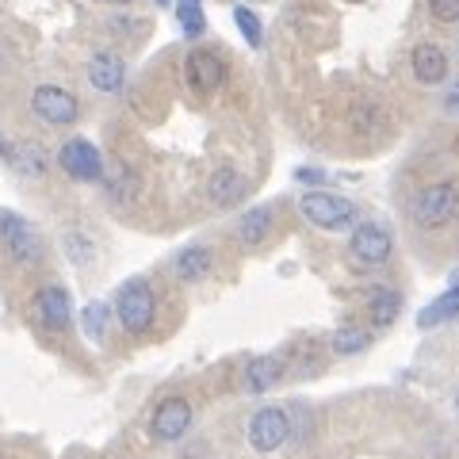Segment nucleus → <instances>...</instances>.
<instances>
[{
  "instance_id": "obj_3",
  "label": "nucleus",
  "mask_w": 459,
  "mask_h": 459,
  "mask_svg": "<svg viewBox=\"0 0 459 459\" xmlns=\"http://www.w3.org/2000/svg\"><path fill=\"white\" fill-rule=\"evenodd\" d=\"M455 207H459V188L452 180L429 184V188L418 192V199H413V219H418V226H425V230H437L444 222H452Z\"/></svg>"
},
{
  "instance_id": "obj_14",
  "label": "nucleus",
  "mask_w": 459,
  "mask_h": 459,
  "mask_svg": "<svg viewBox=\"0 0 459 459\" xmlns=\"http://www.w3.org/2000/svg\"><path fill=\"white\" fill-rule=\"evenodd\" d=\"M123 77H126V65L123 57L115 54H96L89 62V84L96 92H119L123 89Z\"/></svg>"
},
{
  "instance_id": "obj_13",
  "label": "nucleus",
  "mask_w": 459,
  "mask_h": 459,
  "mask_svg": "<svg viewBox=\"0 0 459 459\" xmlns=\"http://www.w3.org/2000/svg\"><path fill=\"white\" fill-rule=\"evenodd\" d=\"M211 268H214V253L207 246H188V249L177 253V261H172V272H177V280H184V283L207 280Z\"/></svg>"
},
{
  "instance_id": "obj_2",
  "label": "nucleus",
  "mask_w": 459,
  "mask_h": 459,
  "mask_svg": "<svg viewBox=\"0 0 459 459\" xmlns=\"http://www.w3.org/2000/svg\"><path fill=\"white\" fill-rule=\"evenodd\" d=\"M291 440V413L283 406H261L249 418V444L253 452H276Z\"/></svg>"
},
{
  "instance_id": "obj_31",
  "label": "nucleus",
  "mask_w": 459,
  "mask_h": 459,
  "mask_svg": "<svg viewBox=\"0 0 459 459\" xmlns=\"http://www.w3.org/2000/svg\"><path fill=\"white\" fill-rule=\"evenodd\" d=\"M157 4H172V0H157Z\"/></svg>"
},
{
  "instance_id": "obj_11",
  "label": "nucleus",
  "mask_w": 459,
  "mask_h": 459,
  "mask_svg": "<svg viewBox=\"0 0 459 459\" xmlns=\"http://www.w3.org/2000/svg\"><path fill=\"white\" fill-rule=\"evenodd\" d=\"M272 226H276V207L272 204H261V207H253L241 214V222H238V241L241 246H264V241L272 238Z\"/></svg>"
},
{
  "instance_id": "obj_19",
  "label": "nucleus",
  "mask_w": 459,
  "mask_h": 459,
  "mask_svg": "<svg viewBox=\"0 0 459 459\" xmlns=\"http://www.w3.org/2000/svg\"><path fill=\"white\" fill-rule=\"evenodd\" d=\"M4 161L16 169V172H23V177H42L47 172V157L39 153V146H12L8 142V150H4Z\"/></svg>"
},
{
  "instance_id": "obj_12",
  "label": "nucleus",
  "mask_w": 459,
  "mask_h": 459,
  "mask_svg": "<svg viewBox=\"0 0 459 459\" xmlns=\"http://www.w3.org/2000/svg\"><path fill=\"white\" fill-rule=\"evenodd\" d=\"M188 77H192L195 89L211 92V89H219V84L226 81V65H222V57L214 50H195L188 57Z\"/></svg>"
},
{
  "instance_id": "obj_28",
  "label": "nucleus",
  "mask_w": 459,
  "mask_h": 459,
  "mask_svg": "<svg viewBox=\"0 0 459 459\" xmlns=\"http://www.w3.org/2000/svg\"><path fill=\"white\" fill-rule=\"evenodd\" d=\"M299 180H303V184H322L325 177H322L318 169H299Z\"/></svg>"
},
{
  "instance_id": "obj_4",
  "label": "nucleus",
  "mask_w": 459,
  "mask_h": 459,
  "mask_svg": "<svg viewBox=\"0 0 459 459\" xmlns=\"http://www.w3.org/2000/svg\"><path fill=\"white\" fill-rule=\"evenodd\" d=\"M299 211H303L307 219H310L314 226H322V230H344V226L356 219V204H352V199L329 195V192H310V195H303Z\"/></svg>"
},
{
  "instance_id": "obj_17",
  "label": "nucleus",
  "mask_w": 459,
  "mask_h": 459,
  "mask_svg": "<svg viewBox=\"0 0 459 459\" xmlns=\"http://www.w3.org/2000/svg\"><path fill=\"white\" fill-rule=\"evenodd\" d=\"M280 379H283V360L280 356H256V360H249V368H246V391L249 394H264Z\"/></svg>"
},
{
  "instance_id": "obj_29",
  "label": "nucleus",
  "mask_w": 459,
  "mask_h": 459,
  "mask_svg": "<svg viewBox=\"0 0 459 459\" xmlns=\"http://www.w3.org/2000/svg\"><path fill=\"white\" fill-rule=\"evenodd\" d=\"M12 219H16V214H12V211H0V234H4V230H8V222Z\"/></svg>"
},
{
  "instance_id": "obj_9",
  "label": "nucleus",
  "mask_w": 459,
  "mask_h": 459,
  "mask_svg": "<svg viewBox=\"0 0 459 459\" xmlns=\"http://www.w3.org/2000/svg\"><path fill=\"white\" fill-rule=\"evenodd\" d=\"M0 238H4V246H8V253H12V261H16V264H35L42 256V241L35 238V230L27 226L20 214L8 222V230Z\"/></svg>"
},
{
  "instance_id": "obj_5",
  "label": "nucleus",
  "mask_w": 459,
  "mask_h": 459,
  "mask_svg": "<svg viewBox=\"0 0 459 459\" xmlns=\"http://www.w3.org/2000/svg\"><path fill=\"white\" fill-rule=\"evenodd\" d=\"M391 230L379 226V222H364V226H356L352 230V238H349V253H352V261L356 264H383L386 256H391Z\"/></svg>"
},
{
  "instance_id": "obj_7",
  "label": "nucleus",
  "mask_w": 459,
  "mask_h": 459,
  "mask_svg": "<svg viewBox=\"0 0 459 459\" xmlns=\"http://www.w3.org/2000/svg\"><path fill=\"white\" fill-rule=\"evenodd\" d=\"M31 111L39 115L42 123H54V126H65L77 119V96L65 92V89H54V84H42V89L31 92Z\"/></svg>"
},
{
  "instance_id": "obj_32",
  "label": "nucleus",
  "mask_w": 459,
  "mask_h": 459,
  "mask_svg": "<svg viewBox=\"0 0 459 459\" xmlns=\"http://www.w3.org/2000/svg\"><path fill=\"white\" fill-rule=\"evenodd\" d=\"M455 406H459V394H455Z\"/></svg>"
},
{
  "instance_id": "obj_10",
  "label": "nucleus",
  "mask_w": 459,
  "mask_h": 459,
  "mask_svg": "<svg viewBox=\"0 0 459 459\" xmlns=\"http://www.w3.org/2000/svg\"><path fill=\"white\" fill-rule=\"evenodd\" d=\"M246 177H241L238 169H214L211 172V180H207V195H211V204L214 207H234L246 199Z\"/></svg>"
},
{
  "instance_id": "obj_6",
  "label": "nucleus",
  "mask_w": 459,
  "mask_h": 459,
  "mask_svg": "<svg viewBox=\"0 0 459 459\" xmlns=\"http://www.w3.org/2000/svg\"><path fill=\"white\" fill-rule=\"evenodd\" d=\"M192 429V402L188 398H165L161 406L153 410V421H150V433H153V440H165V444H172V440H180L184 433Z\"/></svg>"
},
{
  "instance_id": "obj_27",
  "label": "nucleus",
  "mask_w": 459,
  "mask_h": 459,
  "mask_svg": "<svg viewBox=\"0 0 459 459\" xmlns=\"http://www.w3.org/2000/svg\"><path fill=\"white\" fill-rule=\"evenodd\" d=\"M444 111L455 115V119H459V84H455V89H452L448 96H444Z\"/></svg>"
},
{
  "instance_id": "obj_16",
  "label": "nucleus",
  "mask_w": 459,
  "mask_h": 459,
  "mask_svg": "<svg viewBox=\"0 0 459 459\" xmlns=\"http://www.w3.org/2000/svg\"><path fill=\"white\" fill-rule=\"evenodd\" d=\"M413 77H418L421 84H440L444 77H448V54H444L440 47H433V42L418 47L413 50Z\"/></svg>"
},
{
  "instance_id": "obj_26",
  "label": "nucleus",
  "mask_w": 459,
  "mask_h": 459,
  "mask_svg": "<svg viewBox=\"0 0 459 459\" xmlns=\"http://www.w3.org/2000/svg\"><path fill=\"white\" fill-rule=\"evenodd\" d=\"M429 12H433L440 23H452V20H459V0H429Z\"/></svg>"
},
{
  "instance_id": "obj_30",
  "label": "nucleus",
  "mask_w": 459,
  "mask_h": 459,
  "mask_svg": "<svg viewBox=\"0 0 459 459\" xmlns=\"http://www.w3.org/2000/svg\"><path fill=\"white\" fill-rule=\"evenodd\" d=\"M108 4H131V0H108Z\"/></svg>"
},
{
  "instance_id": "obj_25",
  "label": "nucleus",
  "mask_w": 459,
  "mask_h": 459,
  "mask_svg": "<svg viewBox=\"0 0 459 459\" xmlns=\"http://www.w3.org/2000/svg\"><path fill=\"white\" fill-rule=\"evenodd\" d=\"M108 188H111L115 199H131V195H134V177H131L126 169H119V172H115V177L108 180Z\"/></svg>"
},
{
  "instance_id": "obj_1",
  "label": "nucleus",
  "mask_w": 459,
  "mask_h": 459,
  "mask_svg": "<svg viewBox=\"0 0 459 459\" xmlns=\"http://www.w3.org/2000/svg\"><path fill=\"white\" fill-rule=\"evenodd\" d=\"M115 314H119L123 329H131V333H146V329L153 325V314H157V295L150 280H126L119 287V295H115Z\"/></svg>"
},
{
  "instance_id": "obj_23",
  "label": "nucleus",
  "mask_w": 459,
  "mask_h": 459,
  "mask_svg": "<svg viewBox=\"0 0 459 459\" xmlns=\"http://www.w3.org/2000/svg\"><path fill=\"white\" fill-rule=\"evenodd\" d=\"M360 349H368V329L344 325V329H337V333H333V352L337 356H352V352H360Z\"/></svg>"
},
{
  "instance_id": "obj_15",
  "label": "nucleus",
  "mask_w": 459,
  "mask_h": 459,
  "mask_svg": "<svg viewBox=\"0 0 459 459\" xmlns=\"http://www.w3.org/2000/svg\"><path fill=\"white\" fill-rule=\"evenodd\" d=\"M39 314H42V322H47V329L62 333V329H69V314H74L69 295L62 291V287H42L39 291Z\"/></svg>"
},
{
  "instance_id": "obj_24",
  "label": "nucleus",
  "mask_w": 459,
  "mask_h": 459,
  "mask_svg": "<svg viewBox=\"0 0 459 459\" xmlns=\"http://www.w3.org/2000/svg\"><path fill=\"white\" fill-rule=\"evenodd\" d=\"M234 20H238V31L246 35L249 47H261V42H264V31H261V20H256V12H249V8H234Z\"/></svg>"
},
{
  "instance_id": "obj_8",
  "label": "nucleus",
  "mask_w": 459,
  "mask_h": 459,
  "mask_svg": "<svg viewBox=\"0 0 459 459\" xmlns=\"http://www.w3.org/2000/svg\"><path fill=\"white\" fill-rule=\"evenodd\" d=\"M57 161H62V169L69 172L74 180H100L104 177V157H100V150L92 146L89 138H74V142H65L62 153H57Z\"/></svg>"
},
{
  "instance_id": "obj_20",
  "label": "nucleus",
  "mask_w": 459,
  "mask_h": 459,
  "mask_svg": "<svg viewBox=\"0 0 459 459\" xmlns=\"http://www.w3.org/2000/svg\"><path fill=\"white\" fill-rule=\"evenodd\" d=\"M402 314V295L391 291V287H379V291H371V322H376L379 329L394 325Z\"/></svg>"
},
{
  "instance_id": "obj_22",
  "label": "nucleus",
  "mask_w": 459,
  "mask_h": 459,
  "mask_svg": "<svg viewBox=\"0 0 459 459\" xmlns=\"http://www.w3.org/2000/svg\"><path fill=\"white\" fill-rule=\"evenodd\" d=\"M81 329H84V337L89 341H104L108 333V307L104 303H89L81 310Z\"/></svg>"
},
{
  "instance_id": "obj_21",
  "label": "nucleus",
  "mask_w": 459,
  "mask_h": 459,
  "mask_svg": "<svg viewBox=\"0 0 459 459\" xmlns=\"http://www.w3.org/2000/svg\"><path fill=\"white\" fill-rule=\"evenodd\" d=\"M177 16H180V31L188 39H199L207 31V16H204V4H199V0H180Z\"/></svg>"
},
{
  "instance_id": "obj_18",
  "label": "nucleus",
  "mask_w": 459,
  "mask_h": 459,
  "mask_svg": "<svg viewBox=\"0 0 459 459\" xmlns=\"http://www.w3.org/2000/svg\"><path fill=\"white\" fill-rule=\"evenodd\" d=\"M459 318V287H452V291H444L440 299H433L421 314H418V329H437L444 322Z\"/></svg>"
}]
</instances>
